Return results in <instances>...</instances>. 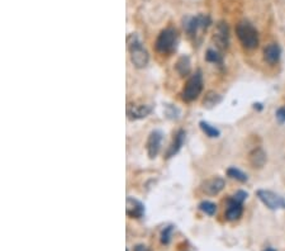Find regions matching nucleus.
<instances>
[{"label":"nucleus","mask_w":285,"mask_h":251,"mask_svg":"<svg viewBox=\"0 0 285 251\" xmlns=\"http://www.w3.org/2000/svg\"><path fill=\"white\" fill-rule=\"evenodd\" d=\"M224 185H226V181L222 178L215 176V178L203 181L202 185H200V189L207 196H217L218 193H221L222 190H223Z\"/></svg>","instance_id":"nucleus-9"},{"label":"nucleus","mask_w":285,"mask_h":251,"mask_svg":"<svg viewBox=\"0 0 285 251\" xmlns=\"http://www.w3.org/2000/svg\"><path fill=\"white\" fill-rule=\"evenodd\" d=\"M206 60L209 62H213V64H222V56L219 55L218 51L215 50H208L206 55Z\"/></svg>","instance_id":"nucleus-21"},{"label":"nucleus","mask_w":285,"mask_h":251,"mask_svg":"<svg viewBox=\"0 0 285 251\" xmlns=\"http://www.w3.org/2000/svg\"><path fill=\"white\" fill-rule=\"evenodd\" d=\"M164 133L160 129H155L150 133L147 138V153L150 159H155L157 153L160 152L161 149V142H163Z\"/></svg>","instance_id":"nucleus-8"},{"label":"nucleus","mask_w":285,"mask_h":251,"mask_svg":"<svg viewBox=\"0 0 285 251\" xmlns=\"http://www.w3.org/2000/svg\"><path fill=\"white\" fill-rule=\"evenodd\" d=\"M222 100V97L219 94H217L215 92H208L207 95L203 99V105L206 108H213L214 105L219 104Z\"/></svg>","instance_id":"nucleus-17"},{"label":"nucleus","mask_w":285,"mask_h":251,"mask_svg":"<svg viewBox=\"0 0 285 251\" xmlns=\"http://www.w3.org/2000/svg\"><path fill=\"white\" fill-rule=\"evenodd\" d=\"M126 213L131 218H140L144 213V205L138 199L128 197L126 201Z\"/></svg>","instance_id":"nucleus-11"},{"label":"nucleus","mask_w":285,"mask_h":251,"mask_svg":"<svg viewBox=\"0 0 285 251\" xmlns=\"http://www.w3.org/2000/svg\"><path fill=\"white\" fill-rule=\"evenodd\" d=\"M258 198L260 199L261 202L266 205L267 208L271 209V211H276V209L285 208V199L282 198L280 196L275 194L271 190L266 189H260L258 190Z\"/></svg>","instance_id":"nucleus-6"},{"label":"nucleus","mask_w":285,"mask_h":251,"mask_svg":"<svg viewBox=\"0 0 285 251\" xmlns=\"http://www.w3.org/2000/svg\"><path fill=\"white\" fill-rule=\"evenodd\" d=\"M128 50L129 53H131V61L135 65L137 69H142L144 66H147L148 60H150V56L148 52L144 50V47L142 46L141 41L138 40V37L136 34H131L128 37Z\"/></svg>","instance_id":"nucleus-2"},{"label":"nucleus","mask_w":285,"mask_h":251,"mask_svg":"<svg viewBox=\"0 0 285 251\" xmlns=\"http://www.w3.org/2000/svg\"><path fill=\"white\" fill-rule=\"evenodd\" d=\"M211 18L204 14H199L196 17H188L184 21V28L190 36H194L198 33V31L207 29L208 25H211Z\"/></svg>","instance_id":"nucleus-5"},{"label":"nucleus","mask_w":285,"mask_h":251,"mask_svg":"<svg viewBox=\"0 0 285 251\" xmlns=\"http://www.w3.org/2000/svg\"><path fill=\"white\" fill-rule=\"evenodd\" d=\"M133 251H148V250H147V248H146V246L138 245V246H136L135 250H133Z\"/></svg>","instance_id":"nucleus-25"},{"label":"nucleus","mask_w":285,"mask_h":251,"mask_svg":"<svg viewBox=\"0 0 285 251\" xmlns=\"http://www.w3.org/2000/svg\"><path fill=\"white\" fill-rule=\"evenodd\" d=\"M199 126H200V129H202V131L206 133V136H208V137L217 138L221 136V132H219V129L215 128V127H213V126H211L209 123L204 122V121L199 122Z\"/></svg>","instance_id":"nucleus-18"},{"label":"nucleus","mask_w":285,"mask_h":251,"mask_svg":"<svg viewBox=\"0 0 285 251\" xmlns=\"http://www.w3.org/2000/svg\"><path fill=\"white\" fill-rule=\"evenodd\" d=\"M264 251H276V250H274V249H271V248H266V250H264Z\"/></svg>","instance_id":"nucleus-26"},{"label":"nucleus","mask_w":285,"mask_h":251,"mask_svg":"<svg viewBox=\"0 0 285 251\" xmlns=\"http://www.w3.org/2000/svg\"><path fill=\"white\" fill-rule=\"evenodd\" d=\"M239 42L246 50H255L259 46V33L256 28L248 21H241L236 27Z\"/></svg>","instance_id":"nucleus-1"},{"label":"nucleus","mask_w":285,"mask_h":251,"mask_svg":"<svg viewBox=\"0 0 285 251\" xmlns=\"http://www.w3.org/2000/svg\"><path fill=\"white\" fill-rule=\"evenodd\" d=\"M227 175L230 176V178L236 179V180L242 181V183L247 181V175H246L243 172H241V170H239V169H237V168H230V169H228Z\"/></svg>","instance_id":"nucleus-19"},{"label":"nucleus","mask_w":285,"mask_h":251,"mask_svg":"<svg viewBox=\"0 0 285 251\" xmlns=\"http://www.w3.org/2000/svg\"><path fill=\"white\" fill-rule=\"evenodd\" d=\"M152 112V107L148 104H129L127 108L128 118L132 121L146 118Z\"/></svg>","instance_id":"nucleus-10"},{"label":"nucleus","mask_w":285,"mask_h":251,"mask_svg":"<svg viewBox=\"0 0 285 251\" xmlns=\"http://www.w3.org/2000/svg\"><path fill=\"white\" fill-rule=\"evenodd\" d=\"M199 209L202 212H204L206 215L213 216V215H215V212H217V205H215L213 202L204 201V202H202L199 204Z\"/></svg>","instance_id":"nucleus-20"},{"label":"nucleus","mask_w":285,"mask_h":251,"mask_svg":"<svg viewBox=\"0 0 285 251\" xmlns=\"http://www.w3.org/2000/svg\"><path fill=\"white\" fill-rule=\"evenodd\" d=\"M213 41H214V43L219 50L228 49V45H230V29H228V25L226 22H219L218 23L214 31V36H213Z\"/></svg>","instance_id":"nucleus-7"},{"label":"nucleus","mask_w":285,"mask_h":251,"mask_svg":"<svg viewBox=\"0 0 285 251\" xmlns=\"http://www.w3.org/2000/svg\"><path fill=\"white\" fill-rule=\"evenodd\" d=\"M171 235H172V226L166 227L165 230L163 231V233H161V242L165 244V245H167V244L170 242V240H171Z\"/></svg>","instance_id":"nucleus-22"},{"label":"nucleus","mask_w":285,"mask_h":251,"mask_svg":"<svg viewBox=\"0 0 285 251\" xmlns=\"http://www.w3.org/2000/svg\"><path fill=\"white\" fill-rule=\"evenodd\" d=\"M250 164H251L252 168L255 169H261L264 168V165L266 164V152H265L261 147H258V149H255L251 153H250Z\"/></svg>","instance_id":"nucleus-14"},{"label":"nucleus","mask_w":285,"mask_h":251,"mask_svg":"<svg viewBox=\"0 0 285 251\" xmlns=\"http://www.w3.org/2000/svg\"><path fill=\"white\" fill-rule=\"evenodd\" d=\"M276 118L279 121L280 123L285 122V108H280L278 112H276Z\"/></svg>","instance_id":"nucleus-24"},{"label":"nucleus","mask_w":285,"mask_h":251,"mask_svg":"<svg viewBox=\"0 0 285 251\" xmlns=\"http://www.w3.org/2000/svg\"><path fill=\"white\" fill-rule=\"evenodd\" d=\"M280 56H282V49L278 43H270L265 47L264 50V58L265 61L269 64L274 65L276 62H279Z\"/></svg>","instance_id":"nucleus-13"},{"label":"nucleus","mask_w":285,"mask_h":251,"mask_svg":"<svg viewBox=\"0 0 285 251\" xmlns=\"http://www.w3.org/2000/svg\"><path fill=\"white\" fill-rule=\"evenodd\" d=\"M227 203H228L227 209H226V213H224L226 220L231 221V222H232V221H237L239 217H241V216H242V212H243L242 203L235 201L232 197L228 198Z\"/></svg>","instance_id":"nucleus-12"},{"label":"nucleus","mask_w":285,"mask_h":251,"mask_svg":"<svg viewBox=\"0 0 285 251\" xmlns=\"http://www.w3.org/2000/svg\"><path fill=\"white\" fill-rule=\"evenodd\" d=\"M247 197H248V194L246 193V192H243V190H238V192H236V193H235V196H233L232 198L235 199V201H237V202L243 203Z\"/></svg>","instance_id":"nucleus-23"},{"label":"nucleus","mask_w":285,"mask_h":251,"mask_svg":"<svg viewBox=\"0 0 285 251\" xmlns=\"http://www.w3.org/2000/svg\"><path fill=\"white\" fill-rule=\"evenodd\" d=\"M155 45L160 53H165V55L172 53L178 45V32L174 28H166L159 34Z\"/></svg>","instance_id":"nucleus-3"},{"label":"nucleus","mask_w":285,"mask_h":251,"mask_svg":"<svg viewBox=\"0 0 285 251\" xmlns=\"http://www.w3.org/2000/svg\"><path fill=\"white\" fill-rule=\"evenodd\" d=\"M175 68H176V71L180 74L181 76H187V75H189L190 69H191L189 57H188V56H181L178 60V62H176V66H175Z\"/></svg>","instance_id":"nucleus-16"},{"label":"nucleus","mask_w":285,"mask_h":251,"mask_svg":"<svg viewBox=\"0 0 285 251\" xmlns=\"http://www.w3.org/2000/svg\"><path fill=\"white\" fill-rule=\"evenodd\" d=\"M203 90V77L200 71H196L194 75L188 79L187 84L184 86V90L181 93V97L185 101L195 100L200 95Z\"/></svg>","instance_id":"nucleus-4"},{"label":"nucleus","mask_w":285,"mask_h":251,"mask_svg":"<svg viewBox=\"0 0 285 251\" xmlns=\"http://www.w3.org/2000/svg\"><path fill=\"white\" fill-rule=\"evenodd\" d=\"M184 141H185V131L180 129V131H178L176 136H175L174 142H172L169 151H167V157H171L174 156L175 153H178L179 150L181 149V146H183V144H184Z\"/></svg>","instance_id":"nucleus-15"}]
</instances>
